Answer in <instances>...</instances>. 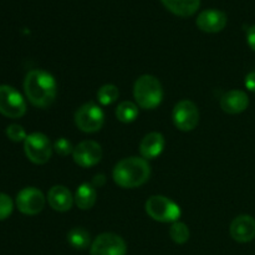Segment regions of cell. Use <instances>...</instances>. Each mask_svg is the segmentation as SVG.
Returning a JSON list of instances; mask_svg holds the SVG:
<instances>
[{"label":"cell","instance_id":"603a6c76","mask_svg":"<svg viewBox=\"0 0 255 255\" xmlns=\"http://www.w3.org/2000/svg\"><path fill=\"white\" fill-rule=\"evenodd\" d=\"M14 203L7 194L0 193V221H5L12 213Z\"/></svg>","mask_w":255,"mask_h":255},{"label":"cell","instance_id":"e0dca14e","mask_svg":"<svg viewBox=\"0 0 255 255\" xmlns=\"http://www.w3.org/2000/svg\"><path fill=\"white\" fill-rule=\"evenodd\" d=\"M171 12L178 16H192L198 10L201 0H161Z\"/></svg>","mask_w":255,"mask_h":255},{"label":"cell","instance_id":"7402d4cb","mask_svg":"<svg viewBox=\"0 0 255 255\" xmlns=\"http://www.w3.org/2000/svg\"><path fill=\"white\" fill-rule=\"evenodd\" d=\"M169 237H171L174 243L184 244L189 239L188 227L184 223H181V222H176L169 228Z\"/></svg>","mask_w":255,"mask_h":255},{"label":"cell","instance_id":"7c38bea8","mask_svg":"<svg viewBox=\"0 0 255 255\" xmlns=\"http://www.w3.org/2000/svg\"><path fill=\"white\" fill-rule=\"evenodd\" d=\"M231 236L238 243H249L255 238V219L251 216H239L232 222Z\"/></svg>","mask_w":255,"mask_h":255},{"label":"cell","instance_id":"ac0fdd59","mask_svg":"<svg viewBox=\"0 0 255 255\" xmlns=\"http://www.w3.org/2000/svg\"><path fill=\"white\" fill-rule=\"evenodd\" d=\"M75 203L82 211L91 209L97 199L96 188L91 183H82L75 193Z\"/></svg>","mask_w":255,"mask_h":255},{"label":"cell","instance_id":"9c48e42d","mask_svg":"<svg viewBox=\"0 0 255 255\" xmlns=\"http://www.w3.org/2000/svg\"><path fill=\"white\" fill-rule=\"evenodd\" d=\"M124 239L114 233H102L91 244V255H126Z\"/></svg>","mask_w":255,"mask_h":255},{"label":"cell","instance_id":"5bb4252c","mask_svg":"<svg viewBox=\"0 0 255 255\" xmlns=\"http://www.w3.org/2000/svg\"><path fill=\"white\" fill-rule=\"evenodd\" d=\"M249 106V97L242 90H231L221 99V107L229 115H238L246 111Z\"/></svg>","mask_w":255,"mask_h":255},{"label":"cell","instance_id":"ba28073f","mask_svg":"<svg viewBox=\"0 0 255 255\" xmlns=\"http://www.w3.org/2000/svg\"><path fill=\"white\" fill-rule=\"evenodd\" d=\"M172 119L178 129L184 132L192 131L199 122V112L196 105L189 100L179 101L174 106L172 112Z\"/></svg>","mask_w":255,"mask_h":255},{"label":"cell","instance_id":"44dd1931","mask_svg":"<svg viewBox=\"0 0 255 255\" xmlns=\"http://www.w3.org/2000/svg\"><path fill=\"white\" fill-rule=\"evenodd\" d=\"M120 96L119 89L115 85H104L97 92V100L101 105L107 106L117 101Z\"/></svg>","mask_w":255,"mask_h":255},{"label":"cell","instance_id":"d4e9b609","mask_svg":"<svg viewBox=\"0 0 255 255\" xmlns=\"http://www.w3.org/2000/svg\"><path fill=\"white\" fill-rule=\"evenodd\" d=\"M54 149L57 154H60V156H67V154L74 152V147H72L71 142H70L69 139L65 138V137H61V138L55 141Z\"/></svg>","mask_w":255,"mask_h":255},{"label":"cell","instance_id":"d6986e66","mask_svg":"<svg viewBox=\"0 0 255 255\" xmlns=\"http://www.w3.org/2000/svg\"><path fill=\"white\" fill-rule=\"evenodd\" d=\"M67 242L70 246L79 251H84L91 243V238H90V233L84 228H72L71 231L67 233Z\"/></svg>","mask_w":255,"mask_h":255},{"label":"cell","instance_id":"83f0119b","mask_svg":"<svg viewBox=\"0 0 255 255\" xmlns=\"http://www.w3.org/2000/svg\"><path fill=\"white\" fill-rule=\"evenodd\" d=\"M105 182H106V178H105L104 174H99V176L95 177L91 184L95 187V188H96V187H101Z\"/></svg>","mask_w":255,"mask_h":255},{"label":"cell","instance_id":"2e32d148","mask_svg":"<svg viewBox=\"0 0 255 255\" xmlns=\"http://www.w3.org/2000/svg\"><path fill=\"white\" fill-rule=\"evenodd\" d=\"M50 207L56 212H67L71 209L74 197L71 192L64 186H54L47 193Z\"/></svg>","mask_w":255,"mask_h":255},{"label":"cell","instance_id":"8992f818","mask_svg":"<svg viewBox=\"0 0 255 255\" xmlns=\"http://www.w3.org/2000/svg\"><path fill=\"white\" fill-rule=\"evenodd\" d=\"M52 148L51 142L40 132L29 134L24 141V151L27 158L35 164H44L51 158Z\"/></svg>","mask_w":255,"mask_h":255},{"label":"cell","instance_id":"ffe728a7","mask_svg":"<svg viewBox=\"0 0 255 255\" xmlns=\"http://www.w3.org/2000/svg\"><path fill=\"white\" fill-rule=\"evenodd\" d=\"M138 116V107L131 101H124L116 109V117L124 124H131Z\"/></svg>","mask_w":255,"mask_h":255},{"label":"cell","instance_id":"4316f807","mask_svg":"<svg viewBox=\"0 0 255 255\" xmlns=\"http://www.w3.org/2000/svg\"><path fill=\"white\" fill-rule=\"evenodd\" d=\"M246 87L249 91L255 92V71L247 75L246 77Z\"/></svg>","mask_w":255,"mask_h":255},{"label":"cell","instance_id":"5b68a950","mask_svg":"<svg viewBox=\"0 0 255 255\" xmlns=\"http://www.w3.org/2000/svg\"><path fill=\"white\" fill-rule=\"evenodd\" d=\"M105 115L101 107L94 102H89L80 107L75 114V124L86 133H94L100 131L104 126Z\"/></svg>","mask_w":255,"mask_h":255},{"label":"cell","instance_id":"8fae6325","mask_svg":"<svg viewBox=\"0 0 255 255\" xmlns=\"http://www.w3.org/2000/svg\"><path fill=\"white\" fill-rule=\"evenodd\" d=\"M72 156H74V161L80 167L89 168V167L95 166L101 161L102 148L97 142L91 141V139L82 141L81 143L75 147Z\"/></svg>","mask_w":255,"mask_h":255},{"label":"cell","instance_id":"52a82bcc","mask_svg":"<svg viewBox=\"0 0 255 255\" xmlns=\"http://www.w3.org/2000/svg\"><path fill=\"white\" fill-rule=\"evenodd\" d=\"M26 112V104L19 91L7 85H0V114L10 119H19Z\"/></svg>","mask_w":255,"mask_h":255},{"label":"cell","instance_id":"277c9868","mask_svg":"<svg viewBox=\"0 0 255 255\" xmlns=\"http://www.w3.org/2000/svg\"><path fill=\"white\" fill-rule=\"evenodd\" d=\"M146 212L152 219L161 223H176L182 214L178 204L163 196H152L148 198Z\"/></svg>","mask_w":255,"mask_h":255},{"label":"cell","instance_id":"30bf717a","mask_svg":"<svg viewBox=\"0 0 255 255\" xmlns=\"http://www.w3.org/2000/svg\"><path fill=\"white\" fill-rule=\"evenodd\" d=\"M16 206L21 213L35 216L44 209L45 197L42 192L35 187H26L17 193Z\"/></svg>","mask_w":255,"mask_h":255},{"label":"cell","instance_id":"7a4b0ae2","mask_svg":"<svg viewBox=\"0 0 255 255\" xmlns=\"http://www.w3.org/2000/svg\"><path fill=\"white\" fill-rule=\"evenodd\" d=\"M151 174L147 159L139 157H127L115 166L112 176L116 184L122 188H136L146 183Z\"/></svg>","mask_w":255,"mask_h":255},{"label":"cell","instance_id":"cb8c5ba5","mask_svg":"<svg viewBox=\"0 0 255 255\" xmlns=\"http://www.w3.org/2000/svg\"><path fill=\"white\" fill-rule=\"evenodd\" d=\"M6 136L9 137V139L14 142H21L26 139V132L22 128L20 125H10L6 128Z\"/></svg>","mask_w":255,"mask_h":255},{"label":"cell","instance_id":"484cf974","mask_svg":"<svg viewBox=\"0 0 255 255\" xmlns=\"http://www.w3.org/2000/svg\"><path fill=\"white\" fill-rule=\"evenodd\" d=\"M247 41H248L251 49L255 51V25L249 27L248 31H247Z\"/></svg>","mask_w":255,"mask_h":255},{"label":"cell","instance_id":"4fadbf2b","mask_svg":"<svg viewBox=\"0 0 255 255\" xmlns=\"http://www.w3.org/2000/svg\"><path fill=\"white\" fill-rule=\"evenodd\" d=\"M197 26L204 32H219L226 27L227 15L221 10H204L197 17Z\"/></svg>","mask_w":255,"mask_h":255},{"label":"cell","instance_id":"9a60e30c","mask_svg":"<svg viewBox=\"0 0 255 255\" xmlns=\"http://www.w3.org/2000/svg\"><path fill=\"white\" fill-rule=\"evenodd\" d=\"M163 134L159 132H151L142 138L139 143V153L144 159H154L162 153L164 148Z\"/></svg>","mask_w":255,"mask_h":255},{"label":"cell","instance_id":"3957f363","mask_svg":"<svg viewBox=\"0 0 255 255\" xmlns=\"http://www.w3.org/2000/svg\"><path fill=\"white\" fill-rule=\"evenodd\" d=\"M133 96L139 107L153 110L158 107L163 100V89L158 79L151 75H143L134 82Z\"/></svg>","mask_w":255,"mask_h":255},{"label":"cell","instance_id":"6da1fadb","mask_svg":"<svg viewBox=\"0 0 255 255\" xmlns=\"http://www.w3.org/2000/svg\"><path fill=\"white\" fill-rule=\"evenodd\" d=\"M25 95L34 106L46 109L56 99L57 85L54 76L44 70H32L24 80Z\"/></svg>","mask_w":255,"mask_h":255}]
</instances>
